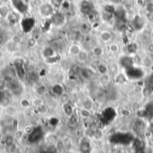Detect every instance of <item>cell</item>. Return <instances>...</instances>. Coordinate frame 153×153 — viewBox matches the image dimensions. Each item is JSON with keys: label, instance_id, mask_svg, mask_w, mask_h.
Instances as JSON below:
<instances>
[{"label": "cell", "instance_id": "obj_1", "mask_svg": "<svg viewBox=\"0 0 153 153\" xmlns=\"http://www.w3.org/2000/svg\"><path fill=\"white\" fill-rule=\"evenodd\" d=\"M40 15L44 18H51L55 13V6L52 3H43L39 7Z\"/></svg>", "mask_w": 153, "mask_h": 153}, {"label": "cell", "instance_id": "obj_2", "mask_svg": "<svg viewBox=\"0 0 153 153\" xmlns=\"http://www.w3.org/2000/svg\"><path fill=\"white\" fill-rule=\"evenodd\" d=\"M126 72L127 77L131 79H140L143 75V72L139 68H135L134 66L126 69Z\"/></svg>", "mask_w": 153, "mask_h": 153}, {"label": "cell", "instance_id": "obj_3", "mask_svg": "<svg viewBox=\"0 0 153 153\" xmlns=\"http://www.w3.org/2000/svg\"><path fill=\"white\" fill-rule=\"evenodd\" d=\"M56 55V51L51 46H47V47L43 48V49L41 50V56H43L44 59L51 57V56H54Z\"/></svg>", "mask_w": 153, "mask_h": 153}, {"label": "cell", "instance_id": "obj_4", "mask_svg": "<svg viewBox=\"0 0 153 153\" xmlns=\"http://www.w3.org/2000/svg\"><path fill=\"white\" fill-rule=\"evenodd\" d=\"M34 92L36 96L39 97H43L48 93V87L45 84H35L34 87Z\"/></svg>", "mask_w": 153, "mask_h": 153}, {"label": "cell", "instance_id": "obj_5", "mask_svg": "<svg viewBox=\"0 0 153 153\" xmlns=\"http://www.w3.org/2000/svg\"><path fill=\"white\" fill-rule=\"evenodd\" d=\"M51 19H52V23H54L56 26L62 25L65 22V15L62 13H55L51 17Z\"/></svg>", "mask_w": 153, "mask_h": 153}, {"label": "cell", "instance_id": "obj_6", "mask_svg": "<svg viewBox=\"0 0 153 153\" xmlns=\"http://www.w3.org/2000/svg\"><path fill=\"white\" fill-rule=\"evenodd\" d=\"M120 64L122 65L123 67L127 69V68H130V67L134 66V60H133V58L131 56H125L120 58Z\"/></svg>", "mask_w": 153, "mask_h": 153}, {"label": "cell", "instance_id": "obj_7", "mask_svg": "<svg viewBox=\"0 0 153 153\" xmlns=\"http://www.w3.org/2000/svg\"><path fill=\"white\" fill-rule=\"evenodd\" d=\"M15 139L16 138L14 137L13 134H8L4 135V147H8V146H11V145L14 144L15 143Z\"/></svg>", "mask_w": 153, "mask_h": 153}, {"label": "cell", "instance_id": "obj_8", "mask_svg": "<svg viewBox=\"0 0 153 153\" xmlns=\"http://www.w3.org/2000/svg\"><path fill=\"white\" fill-rule=\"evenodd\" d=\"M19 106L24 109L30 108L31 107V100L27 98H21L19 100Z\"/></svg>", "mask_w": 153, "mask_h": 153}, {"label": "cell", "instance_id": "obj_9", "mask_svg": "<svg viewBox=\"0 0 153 153\" xmlns=\"http://www.w3.org/2000/svg\"><path fill=\"white\" fill-rule=\"evenodd\" d=\"M100 37L102 41L107 43V42H109L112 39V33L110 31H108V30H103V31L100 32Z\"/></svg>", "mask_w": 153, "mask_h": 153}, {"label": "cell", "instance_id": "obj_10", "mask_svg": "<svg viewBox=\"0 0 153 153\" xmlns=\"http://www.w3.org/2000/svg\"><path fill=\"white\" fill-rule=\"evenodd\" d=\"M82 49V48L79 45H77V44H73V45H71V46L69 47V53H70V55H72V56H77V55L81 52Z\"/></svg>", "mask_w": 153, "mask_h": 153}, {"label": "cell", "instance_id": "obj_11", "mask_svg": "<svg viewBox=\"0 0 153 153\" xmlns=\"http://www.w3.org/2000/svg\"><path fill=\"white\" fill-rule=\"evenodd\" d=\"M34 110L37 112L38 115H40V116H45V115H47L48 113V106L45 103L40 105L38 108H34Z\"/></svg>", "mask_w": 153, "mask_h": 153}, {"label": "cell", "instance_id": "obj_12", "mask_svg": "<svg viewBox=\"0 0 153 153\" xmlns=\"http://www.w3.org/2000/svg\"><path fill=\"white\" fill-rule=\"evenodd\" d=\"M76 57H77V59H78L79 62L84 63V62H86V61L88 60V58H89V54H88V52H87L86 50L82 49L81 52L77 55Z\"/></svg>", "mask_w": 153, "mask_h": 153}, {"label": "cell", "instance_id": "obj_13", "mask_svg": "<svg viewBox=\"0 0 153 153\" xmlns=\"http://www.w3.org/2000/svg\"><path fill=\"white\" fill-rule=\"evenodd\" d=\"M44 104V101L42 100V97H39V96H36L34 97L32 100H31V107H33L34 108L39 107L40 105Z\"/></svg>", "mask_w": 153, "mask_h": 153}, {"label": "cell", "instance_id": "obj_14", "mask_svg": "<svg viewBox=\"0 0 153 153\" xmlns=\"http://www.w3.org/2000/svg\"><path fill=\"white\" fill-rule=\"evenodd\" d=\"M52 91L56 96H62L64 94V88L60 84H55L52 87Z\"/></svg>", "mask_w": 153, "mask_h": 153}, {"label": "cell", "instance_id": "obj_15", "mask_svg": "<svg viewBox=\"0 0 153 153\" xmlns=\"http://www.w3.org/2000/svg\"><path fill=\"white\" fill-rule=\"evenodd\" d=\"M10 10L9 8L5 5V4H1L0 5V18H6L8 16V14L10 13Z\"/></svg>", "mask_w": 153, "mask_h": 153}, {"label": "cell", "instance_id": "obj_16", "mask_svg": "<svg viewBox=\"0 0 153 153\" xmlns=\"http://www.w3.org/2000/svg\"><path fill=\"white\" fill-rule=\"evenodd\" d=\"M35 131V128L32 125H27L23 127L22 129V133L24 135H27V136H30L33 132Z\"/></svg>", "mask_w": 153, "mask_h": 153}, {"label": "cell", "instance_id": "obj_17", "mask_svg": "<svg viewBox=\"0 0 153 153\" xmlns=\"http://www.w3.org/2000/svg\"><path fill=\"white\" fill-rule=\"evenodd\" d=\"M26 45H27V48H30V49L33 48H35L36 45H37V39L35 37L29 38L28 40H27V42H26Z\"/></svg>", "mask_w": 153, "mask_h": 153}, {"label": "cell", "instance_id": "obj_18", "mask_svg": "<svg viewBox=\"0 0 153 153\" xmlns=\"http://www.w3.org/2000/svg\"><path fill=\"white\" fill-rule=\"evenodd\" d=\"M80 149H81V152L82 153H88L90 152V143L86 141L82 142Z\"/></svg>", "mask_w": 153, "mask_h": 153}, {"label": "cell", "instance_id": "obj_19", "mask_svg": "<svg viewBox=\"0 0 153 153\" xmlns=\"http://www.w3.org/2000/svg\"><path fill=\"white\" fill-rule=\"evenodd\" d=\"M44 61H45L47 64H48V65L56 64V63L58 61V56H57V54H56V55L54 56H51V57H48V58H45Z\"/></svg>", "mask_w": 153, "mask_h": 153}, {"label": "cell", "instance_id": "obj_20", "mask_svg": "<svg viewBox=\"0 0 153 153\" xmlns=\"http://www.w3.org/2000/svg\"><path fill=\"white\" fill-rule=\"evenodd\" d=\"M63 108H64V110H65V114L67 116H72V114H73V108H72V106H70V104L65 103Z\"/></svg>", "mask_w": 153, "mask_h": 153}, {"label": "cell", "instance_id": "obj_21", "mask_svg": "<svg viewBox=\"0 0 153 153\" xmlns=\"http://www.w3.org/2000/svg\"><path fill=\"white\" fill-rule=\"evenodd\" d=\"M82 107L85 110H90L92 108V101L89 99H86L82 103Z\"/></svg>", "mask_w": 153, "mask_h": 153}, {"label": "cell", "instance_id": "obj_22", "mask_svg": "<svg viewBox=\"0 0 153 153\" xmlns=\"http://www.w3.org/2000/svg\"><path fill=\"white\" fill-rule=\"evenodd\" d=\"M150 114H152V117L153 116V103H150L146 106L145 108V115L150 118Z\"/></svg>", "mask_w": 153, "mask_h": 153}, {"label": "cell", "instance_id": "obj_23", "mask_svg": "<svg viewBox=\"0 0 153 153\" xmlns=\"http://www.w3.org/2000/svg\"><path fill=\"white\" fill-rule=\"evenodd\" d=\"M18 150V147L16 145V143L11 145V146H8V147H5V152L7 153H15Z\"/></svg>", "mask_w": 153, "mask_h": 153}, {"label": "cell", "instance_id": "obj_24", "mask_svg": "<svg viewBox=\"0 0 153 153\" xmlns=\"http://www.w3.org/2000/svg\"><path fill=\"white\" fill-rule=\"evenodd\" d=\"M11 41L13 42L14 44H16V45L19 46V45L22 43V38H21L19 35H13V36L12 37V39H11Z\"/></svg>", "mask_w": 153, "mask_h": 153}, {"label": "cell", "instance_id": "obj_25", "mask_svg": "<svg viewBox=\"0 0 153 153\" xmlns=\"http://www.w3.org/2000/svg\"><path fill=\"white\" fill-rule=\"evenodd\" d=\"M93 53L96 56H100L103 54V50L100 47H95L93 48Z\"/></svg>", "mask_w": 153, "mask_h": 153}, {"label": "cell", "instance_id": "obj_26", "mask_svg": "<svg viewBox=\"0 0 153 153\" xmlns=\"http://www.w3.org/2000/svg\"><path fill=\"white\" fill-rule=\"evenodd\" d=\"M118 49H119V47H118V45L117 44H111L110 46H109V50L111 51V52H117L118 51Z\"/></svg>", "mask_w": 153, "mask_h": 153}, {"label": "cell", "instance_id": "obj_27", "mask_svg": "<svg viewBox=\"0 0 153 153\" xmlns=\"http://www.w3.org/2000/svg\"><path fill=\"white\" fill-rule=\"evenodd\" d=\"M147 83H148V86L153 90V74L152 75H150L149 76V78H148V80H147Z\"/></svg>", "mask_w": 153, "mask_h": 153}, {"label": "cell", "instance_id": "obj_28", "mask_svg": "<svg viewBox=\"0 0 153 153\" xmlns=\"http://www.w3.org/2000/svg\"><path fill=\"white\" fill-rule=\"evenodd\" d=\"M146 10L147 12L151 14L153 13V3H148L146 5Z\"/></svg>", "mask_w": 153, "mask_h": 153}, {"label": "cell", "instance_id": "obj_29", "mask_svg": "<svg viewBox=\"0 0 153 153\" xmlns=\"http://www.w3.org/2000/svg\"><path fill=\"white\" fill-rule=\"evenodd\" d=\"M78 1H83V0H78Z\"/></svg>", "mask_w": 153, "mask_h": 153}, {"label": "cell", "instance_id": "obj_30", "mask_svg": "<svg viewBox=\"0 0 153 153\" xmlns=\"http://www.w3.org/2000/svg\"><path fill=\"white\" fill-rule=\"evenodd\" d=\"M152 39H153V32H152Z\"/></svg>", "mask_w": 153, "mask_h": 153}, {"label": "cell", "instance_id": "obj_31", "mask_svg": "<svg viewBox=\"0 0 153 153\" xmlns=\"http://www.w3.org/2000/svg\"><path fill=\"white\" fill-rule=\"evenodd\" d=\"M152 69H153V67H152Z\"/></svg>", "mask_w": 153, "mask_h": 153}, {"label": "cell", "instance_id": "obj_32", "mask_svg": "<svg viewBox=\"0 0 153 153\" xmlns=\"http://www.w3.org/2000/svg\"><path fill=\"white\" fill-rule=\"evenodd\" d=\"M152 152H153V151H152Z\"/></svg>", "mask_w": 153, "mask_h": 153}]
</instances>
